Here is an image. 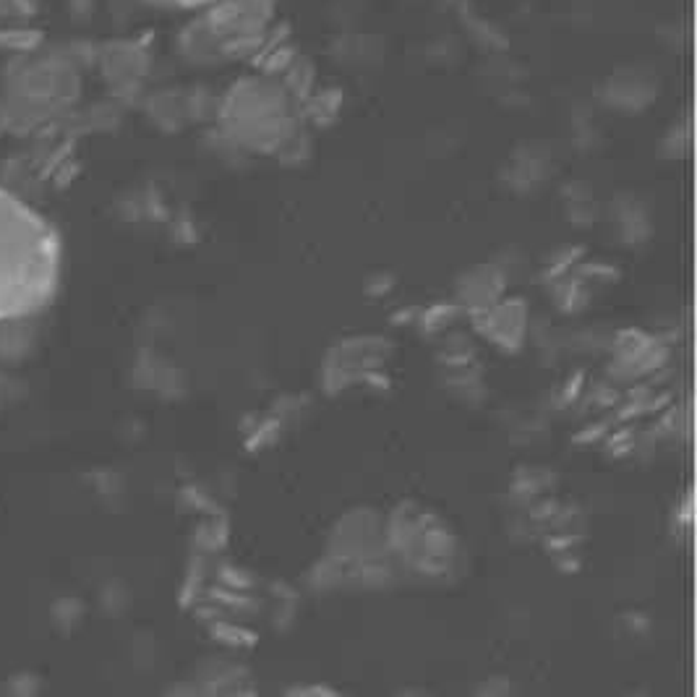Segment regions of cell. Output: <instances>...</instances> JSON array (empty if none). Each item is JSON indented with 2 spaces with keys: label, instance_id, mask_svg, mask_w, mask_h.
<instances>
[{
  "label": "cell",
  "instance_id": "3",
  "mask_svg": "<svg viewBox=\"0 0 697 697\" xmlns=\"http://www.w3.org/2000/svg\"><path fill=\"white\" fill-rule=\"evenodd\" d=\"M204 3H207V9H218L222 0H204Z\"/></svg>",
  "mask_w": 697,
  "mask_h": 697
},
{
  "label": "cell",
  "instance_id": "1",
  "mask_svg": "<svg viewBox=\"0 0 697 697\" xmlns=\"http://www.w3.org/2000/svg\"><path fill=\"white\" fill-rule=\"evenodd\" d=\"M63 241L53 222L0 186V325L32 319L57 296Z\"/></svg>",
  "mask_w": 697,
  "mask_h": 697
},
{
  "label": "cell",
  "instance_id": "2",
  "mask_svg": "<svg viewBox=\"0 0 697 697\" xmlns=\"http://www.w3.org/2000/svg\"><path fill=\"white\" fill-rule=\"evenodd\" d=\"M157 6H165V9H176V11H201L207 9L204 0H152Z\"/></svg>",
  "mask_w": 697,
  "mask_h": 697
}]
</instances>
